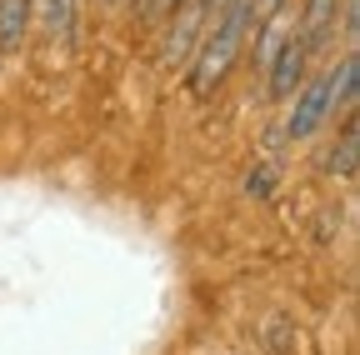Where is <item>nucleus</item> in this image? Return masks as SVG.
Listing matches in <instances>:
<instances>
[{
    "label": "nucleus",
    "mask_w": 360,
    "mask_h": 355,
    "mask_svg": "<svg viewBox=\"0 0 360 355\" xmlns=\"http://www.w3.org/2000/svg\"><path fill=\"white\" fill-rule=\"evenodd\" d=\"M335 15H340V0H305V11L295 20V40H300L310 56L335 35Z\"/></svg>",
    "instance_id": "nucleus-4"
},
{
    "label": "nucleus",
    "mask_w": 360,
    "mask_h": 355,
    "mask_svg": "<svg viewBox=\"0 0 360 355\" xmlns=\"http://www.w3.org/2000/svg\"><path fill=\"white\" fill-rule=\"evenodd\" d=\"M305 70H310V51L295 40V30L285 35V46L276 51V60L265 65V85H270V96L276 101H290L300 85H305Z\"/></svg>",
    "instance_id": "nucleus-3"
},
{
    "label": "nucleus",
    "mask_w": 360,
    "mask_h": 355,
    "mask_svg": "<svg viewBox=\"0 0 360 355\" xmlns=\"http://www.w3.org/2000/svg\"><path fill=\"white\" fill-rule=\"evenodd\" d=\"M245 40H250V6L245 0H231L195 40V60H191V91L195 96H210L231 75V65L245 51Z\"/></svg>",
    "instance_id": "nucleus-1"
},
{
    "label": "nucleus",
    "mask_w": 360,
    "mask_h": 355,
    "mask_svg": "<svg viewBox=\"0 0 360 355\" xmlns=\"http://www.w3.org/2000/svg\"><path fill=\"white\" fill-rule=\"evenodd\" d=\"M335 25H340V35H345V46L355 51V40H360V0H340Z\"/></svg>",
    "instance_id": "nucleus-8"
},
{
    "label": "nucleus",
    "mask_w": 360,
    "mask_h": 355,
    "mask_svg": "<svg viewBox=\"0 0 360 355\" xmlns=\"http://www.w3.org/2000/svg\"><path fill=\"white\" fill-rule=\"evenodd\" d=\"M170 11H180V0H150V20H160V15H170Z\"/></svg>",
    "instance_id": "nucleus-10"
},
{
    "label": "nucleus",
    "mask_w": 360,
    "mask_h": 355,
    "mask_svg": "<svg viewBox=\"0 0 360 355\" xmlns=\"http://www.w3.org/2000/svg\"><path fill=\"white\" fill-rule=\"evenodd\" d=\"M30 35V0H0V60H11Z\"/></svg>",
    "instance_id": "nucleus-6"
},
{
    "label": "nucleus",
    "mask_w": 360,
    "mask_h": 355,
    "mask_svg": "<svg viewBox=\"0 0 360 355\" xmlns=\"http://www.w3.org/2000/svg\"><path fill=\"white\" fill-rule=\"evenodd\" d=\"M326 115H335V75L326 70L321 80H310L305 91H295L290 120H285V136L290 141H310L315 130L326 125Z\"/></svg>",
    "instance_id": "nucleus-2"
},
{
    "label": "nucleus",
    "mask_w": 360,
    "mask_h": 355,
    "mask_svg": "<svg viewBox=\"0 0 360 355\" xmlns=\"http://www.w3.org/2000/svg\"><path fill=\"white\" fill-rule=\"evenodd\" d=\"M245 6H250V30H255V25H265L270 15L285 11V0H245Z\"/></svg>",
    "instance_id": "nucleus-9"
},
{
    "label": "nucleus",
    "mask_w": 360,
    "mask_h": 355,
    "mask_svg": "<svg viewBox=\"0 0 360 355\" xmlns=\"http://www.w3.org/2000/svg\"><path fill=\"white\" fill-rule=\"evenodd\" d=\"M355 165H360V125H355V115H350L345 130H340V146L326 155V170L335 175V181H355Z\"/></svg>",
    "instance_id": "nucleus-7"
},
{
    "label": "nucleus",
    "mask_w": 360,
    "mask_h": 355,
    "mask_svg": "<svg viewBox=\"0 0 360 355\" xmlns=\"http://www.w3.org/2000/svg\"><path fill=\"white\" fill-rule=\"evenodd\" d=\"M30 20H40L51 46H75V0H30Z\"/></svg>",
    "instance_id": "nucleus-5"
}]
</instances>
